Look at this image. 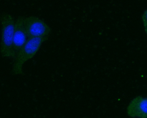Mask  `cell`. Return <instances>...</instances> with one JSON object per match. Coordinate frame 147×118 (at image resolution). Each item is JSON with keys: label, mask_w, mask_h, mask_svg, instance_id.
Instances as JSON below:
<instances>
[{"label": "cell", "mask_w": 147, "mask_h": 118, "mask_svg": "<svg viewBox=\"0 0 147 118\" xmlns=\"http://www.w3.org/2000/svg\"><path fill=\"white\" fill-rule=\"evenodd\" d=\"M0 21L1 56L15 60L16 55L13 47V38L15 20L11 15L5 13L1 14Z\"/></svg>", "instance_id": "cell-1"}, {"label": "cell", "mask_w": 147, "mask_h": 118, "mask_svg": "<svg viewBox=\"0 0 147 118\" xmlns=\"http://www.w3.org/2000/svg\"><path fill=\"white\" fill-rule=\"evenodd\" d=\"M49 37L28 38L14 60L12 70V73L13 75L23 73L22 66L24 64L35 55L42 43L47 40Z\"/></svg>", "instance_id": "cell-2"}, {"label": "cell", "mask_w": 147, "mask_h": 118, "mask_svg": "<svg viewBox=\"0 0 147 118\" xmlns=\"http://www.w3.org/2000/svg\"><path fill=\"white\" fill-rule=\"evenodd\" d=\"M24 23L28 38L49 37L51 33L50 26L38 17H24Z\"/></svg>", "instance_id": "cell-3"}, {"label": "cell", "mask_w": 147, "mask_h": 118, "mask_svg": "<svg viewBox=\"0 0 147 118\" xmlns=\"http://www.w3.org/2000/svg\"><path fill=\"white\" fill-rule=\"evenodd\" d=\"M127 113L132 118H147V97L138 96L134 98L127 107Z\"/></svg>", "instance_id": "cell-4"}, {"label": "cell", "mask_w": 147, "mask_h": 118, "mask_svg": "<svg viewBox=\"0 0 147 118\" xmlns=\"http://www.w3.org/2000/svg\"><path fill=\"white\" fill-rule=\"evenodd\" d=\"M24 18L19 16L15 20L13 47L16 56L28 39L24 25Z\"/></svg>", "instance_id": "cell-5"}, {"label": "cell", "mask_w": 147, "mask_h": 118, "mask_svg": "<svg viewBox=\"0 0 147 118\" xmlns=\"http://www.w3.org/2000/svg\"><path fill=\"white\" fill-rule=\"evenodd\" d=\"M142 19L144 29H147V8L143 12Z\"/></svg>", "instance_id": "cell-6"}, {"label": "cell", "mask_w": 147, "mask_h": 118, "mask_svg": "<svg viewBox=\"0 0 147 118\" xmlns=\"http://www.w3.org/2000/svg\"><path fill=\"white\" fill-rule=\"evenodd\" d=\"M98 34L99 35H102V31H100L98 33Z\"/></svg>", "instance_id": "cell-7"}, {"label": "cell", "mask_w": 147, "mask_h": 118, "mask_svg": "<svg viewBox=\"0 0 147 118\" xmlns=\"http://www.w3.org/2000/svg\"><path fill=\"white\" fill-rule=\"evenodd\" d=\"M147 35V29H144Z\"/></svg>", "instance_id": "cell-8"}, {"label": "cell", "mask_w": 147, "mask_h": 118, "mask_svg": "<svg viewBox=\"0 0 147 118\" xmlns=\"http://www.w3.org/2000/svg\"><path fill=\"white\" fill-rule=\"evenodd\" d=\"M92 21H93V20L92 19H90V22H92Z\"/></svg>", "instance_id": "cell-9"}, {"label": "cell", "mask_w": 147, "mask_h": 118, "mask_svg": "<svg viewBox=\"0 0 147 118\" xmlns=\"http://www.w3.org/2000/svg\"><path fill=\"white\" fill-rule=\"evenodd\" d=\"M76 17H74L73 18V19L74 20H76Z\"/></svg>", "instance_id": "cell-10"}, {"label": "cell", "mask_w": 147, "mask_h": 118, "mask_svg": "<svg viewBox=\"0 0 147 118\" xmlns=\"http://www.w3.org/2000/svg\"><path fill=\"white\" fill-rule=\"evenodd\" d=\"M110 29V28H109V27H107V29L108 30H109Z\"/></svg>", "instance_id": "cell-11"}, {"label": "cell", "mask_w": 147, "mask_h": 118, "mask_svg": "<svg viewBox=\"0 0 147 118\" xmlns=\"http://www.w3.org/2000/svg\"><path fill=\"white\" fill-rule=\"evenodd\" d=\"M70 22H72V20H70Z\"/></svg>", "instance_id": "cell-12"}, {"label": "cell", "mask_w": 147, "mask_h": 118, "mask_svg": "<svg viewBox=\"0 0 147 118\" xmlns=\"http://www.w3.org/2000/svg\"><path fill=\"white\" fill-rule=\"evenodd\" d=\"M79 32H81V30L80 29H79Z\"/></svg>", "instance_id": "cell-13"}, {"label": "cell", "mask_w": 147, "mask_h": 118, "mask_svg": "<svg viewBox=\"0 0 147 118\" xmlns=\"http://www.w3.org/2000/svg\"><path fill=\"white\" fill-rule=\"evenodd\" d=\"M82 22H84V21H85V20H84V19H83V20H82Z\"/></svg>", "instance_id": "cell-14"}, {"label": "cell", "mask_w": 147, "mask_h": 118, "mask_svg": "<svg viewBox=\"0 0 147 118\" xmlns=\"http://www.w3.org/2000/svg\"><path fill=\"white\" fill-rule=\"evenodd\" d=\"M105 47H102V49H105Z\"/></svg>", "instance_id": "cell-15"}, {"label": "cell", "mask_w": 147, "mask_h": 118, "mask_svg": "<svg viewBox=\"0 0 147 118\" xmlns=\"http://www.w3.org/2000/svg\"><path fill=\"white\" fill-rule=\"evenodd\" d=\"M85 12H86L84 10L83 11V12H84V13H85Z\"/></svg>", "instance_id": "cell-16"}]
</instances>
